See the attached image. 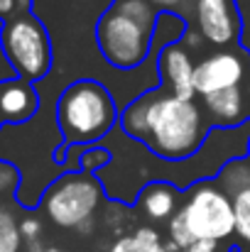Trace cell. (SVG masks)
Segmentation results:
<instances>
[{
	"mask_svg": "<svg viewBox=\"0 0 250 252\" xmlns=\"http://www.w3.org/2000/svg\"><path fill=\"white\" fill-rule=\"evenodd\" d=\"M238 7H241V17H243V39H241V47L250 52V0H238Z\"/></svg>",
	"mask_w": 250,
	"mask_h": 252,
	"instance_id": "cell-21",
	"label": "cell"
},
{
	"mask_svg": "<svg viewBox=\"0 0 250 252\" xmlns=\"http://www.w3.org/2000/svg\"><path fill=\"white\" fill-rule=\"evenodd\" d=\"M106 196L108 193L96 174L71 169L47 186L39 203L54 225L88 233L93 228V216Z\"/></svg>",
	"mask_w": 250,
	"mask_h": 252,
	"instance_id": "cell-4",
	"label": "cell"
},
{
	"mask_svg": "<svg viewBox=\"0 0 250 252\" xmlns=\"http://www.w3.org/2000/svg\"><path fill=\"white\" fill-rule=\"evenodd\" d=\"M214 181H216V184L231 196V201H233L238 193H243V191L250 189V159L243 157V159L228 162L226 167L216 174Z\"/></svg>",
	"mask_w": 250,
	"mask_h": 252,
	"instance_id": "cell-14",
	"label": "cell"
},
{
	"mask_svg": "<svg viewBox=\"0 0 250 252\" xmlns=\"http://www.w3.org/2000/svg\"><path fill=\"white\" fill-rule=\"evenodd\" d=\"M15 196H0V252H20L22 233L20 218L15 216Z\"/></svg>",
	"mask_w": 250,
	"mask_h": 252,
	"instance_id": "cell-13",
	"label": "cell"
},
{
	"mask_svg": "<svg viewBox=\"0 0 250 252\" xmlns=\"http://www.w3.org/2000/svg\"><path fill=\"white\" fill-rule=\"evenodd\" d=\"M44 252H62V250H57V248H49V250H44Z\"/></svg>",
	"mask_w": 250,
	"mask_h": 252,
	"instance_id": "cell-24",
	"label": "cell"
},
{
	"mask_svg": "<svg viewBox=\"0 0 250 252\" xmlns=\"http://www.w3.org/2000/svg\"><path fill=\"white\" fill-rule=\"evenodd\" d=\"M39 108V93L35 84L12 76L0 81V120L2 125H22L35 118Z\"/></svg>",
	"mask_w": 250,
	"mask_h": 252,
	"instance_id": "cell-10",
	"label": "cell"
},
{
	"mask_svg": "<svg viewBox=\"0 0 250 252\" xmlns=\"http://www.w3.org/2000/svg\"><path fill=\"white\" fill-rule=\"evenodd\" d=\"M32 5V0H0V17L10 20L20 12H27Z\"/></svg>",
	"mask_w": 250,
	"mask_h": 252,
	"instance_id": "cell-20",
	"label": "cell"
},
{
	"mask_svg": "<svg viewBox=\"0 0 250 252\" xmlns=\"http://www.w3.org/2000/svg\"><path fill=\"white\" fill-rule=\"evenodd\" d=\"M248 98H250V88H248ZM248 120H250V108H248Z\"/></svg>",
	"mask_w": 250,
	"mask_h": 252,
	"instance_id": "cell-25",
	"label": "cell"
},
{
	"mask_svg": "<svg viewBox=\"0 0 250 252\" xmlns=\"http://www.w3.org/2000/svg\"><path fill=\"white\" fill-rule=\"evenodd\" d=\"M233 216H236V233L250 245V189L233 198Z\"/></svg>",
	"mask_w": 250,
	"mask_h": 252,
	"instance_id": "cell-17",
	"label": "cell"
},
{
	"mask_svg": "<svg viewBox=\"0 0 250 252\" xmlns=\"http://www.w3.org/2000/svg\"><path fill=\"white\" fill-rule=\"evenodd\" d=\"M0 49L12 66L15 76L35 84L44 79L52 69V39L47 27L32 10L20 12L2 22Z\"/></svg>",
	"mask_w": 250,
	"mask_h": 252,
	"instance_id": "cell-5",
	"label": "cell"
},
{
	"mask_svg": "<svg viewBox=\"0 0 250 252\" xmlns=\"http://www.w3.org/2000/svg\"><path fill=\"white\" fill-rule=\"evenodd\" d=\"M113 162V155L108 147L103 145H93V147H86L81 155H79V169L86 174H98Z\"/></svg>",
	"mask_w": 250,
	"mask_h": 252,
	"instance_id": "cell-16",
	"label": "cell"
},
{
	"mask_svg": "<svg viewBox=\"0 0 250 252\" xmlns=\"http://www.w3.org/2000/svg\"><path fill=\"white\" fill-rule=\"evenodd\" d=\"M194 62L191 54L184 44L174 42L167 44L165 49L157 54V76L160 86L167 93L184 98V100H194L196 91H194Z\"/></svg>",
	"mask_w": 250,
	"mask_h": 252,
	"instance_id": "cell-9",
	"label": "cell"
},
{
	"mask_svg": "<svg viewBox=\"0 0 250 252\" xmlns=\"http://www.w3.org/2000/svg\"><path fill=\"white\" fill-rule=\"evenodd\" d=\"M17 189H20L17 167L0 159V196H17Z\"/></svg>",
	"mask_w": 250,
	"mask_h": 252,
	"instance_id": "cell-18",
	"label": "cell"
},
{
	"mask_svg": "<svg viewBox=\"0 0 250 252\" xmlns=\"http://www.w3.org/2000/svg\"><path fill=\"white\" fill-rule=\"evenodd\" d=\"M216 248H218V243H214V240H196L186 252H216Z\"/></svg>",
	"mask_w": 250,
	"mask_h": 252,
	"instance_id": "cell-23",
	"label": "cell"
},
{
	"mask_svg": "<svg viewBox=\"0 0 250 252\" xmlns=\"http://www.w3.org/2000/svg\"><path fill=\"white\" fill-rule=\"evenodd\" d=\"M160 10L147 0H113L96 22L101 57L120 71L140 69L155 47Z\"/></svg>",
	"mask_w": 250,
	"mask_h": 252,
	"instance_id": "cell-3",
	"label": "cell"
},
{
	"mask_svg": "<svg viewBox=\"0 0 250 252\" xmlns=\"http://www.w3.org/2000/svg\"><path fill=\"white\" fill-rule=\"evenodd\" d=\"M194 22L204 44L211 47H241L243 17L238 0H194Z\"/></svg>",
	"mask_w": 250,
	"mask_h": 252,
	"instance_id": "cell-7",
	"label": "cell"
},
{
	"mask_svg": "<svg viewBox=\"0 0 250 252\" xmlns=\"http://www.w3.org/2000/svg\"><path fill=\"white\" fill-rule=\"evenodd\" d=\"M108 252H167L165 243L157 230L152 228H138L133 235L118 238Z\"/></svg>",
	"mask_w": 250,
	"mask_h": 252,
	"instance_id": "cell-15",
	"label": "cell"
},
{
	"mask_svg": "<svg viewBox=\"0 0 250 252\" xmlns=\"http://www.w3.org/2000/svg\"><path fill=\"white\" fill-rule=\"evenodd\" d=\"M201 103H204V110L209 113V123L214 127H238V125L248 123V103H246L243 86L204 95Z\"/></svg>",
	"mask_w": 250,
	"mask_h": 252,
	"instance_id": "cell-11",
	"label": "cell"
},
{
	"mask_svg": "<svg viewBox=\"0 0 250 252\" xmlns=\"http://www.w3.org/2000/svg\"><path fill=\"white\" fill-rule=\"evenodd\" d=\"M189 235L196 240H226L236 233V216L231 196L216 181H199L186 198V203L177 211Z\"/></svg>",
	"mask_w": 250,
	"mask_h": 252,
	"instance_id": "cell-6",
	"label": "cell"
},
{
	"mask_svg": "<svg viewBox=\"0 0 250 252\" xmlns=\"http://www.w3.org/2000/svg\"><path fill=\"white\" fill-rule=\"evenodd\" d=\"M179 44H184V47H189V49H196V47H201V44H204V39H201V34H199V32H194V27L189 25Z\"/></svg>",
	"mask_w": 250,
	"mask_h": 252,
	"instance_id": "cell-22",
	"label": "cell"
},
{
	"mask_svg": "<svg viewBox=\"0 0 250 252\" xmlns=\"http://www.w3.org/2000/svg\"><path fill=\"white\" fill-rule=\"evenodd\" d=\"M0 127H2V120H0Z\"/></svg>",
	"mask_w": 250,
	"mask_h": 252,
	"instance_id": "cell-26",
	"label": "cell"
},
{
	"mask_svg": "<svg viewBox=\"0 0 250 252\" xmlns=\"http://www.w3.org/2000/svg\"><path fill=\"white\" fill-rule=\"evenodd\" d=\"M143 95L147 113L140 145L165 162H184L199 155L214 127L209 118H204V108L196 100L167 93L162 86L150 88Z\"/></svg>",
	"mask_w": 250,
	"mask_h": 252,
	"instance_id": "cell-1",
	"label": "cell"
},
{
	"mask_svg": "<svg viewBox=\"0 0 250 252\" xmlns=\"http://www.w3.org/2000/svg\"><path fill=\"white\" fill-rule=\"evenodd\" d=\"M177 203H179V189H174L172 184H165V181L147 184L138 196V206L145 211V216L150 220L174 218Z\"/></svg>",
	"mask_w": 250,
	"mask_h": 252,
	"instance_id": "cell-12",
	"label": "cell"
},
{
	"mask_svg": "<svg viewBox=\"0 0 250 252\" xmlns=\"http://www.w3.org/2000/svg\"><path fill=\"white\" fill-rule=\"evenodd\" d=\"M120 120L113 93L96 79L69 84L57 100V125L62 147L54 152L57 164H67V150L101 145Z\"/></svg>",
	"mask_w": 250,
	"mask_h": 252,
	"instance_id": "cell-2",
	"label": "cell"
},
{
	"mask_svg": "<svg viewBox=\"0 0 250 252\" xmlns=\"http://www.w3.org/2000/svg\"><path fill=\"white\" fill-rule=\"evenodd\" d=\"M152 7H157L160 12H174L181 17L184 10H191L194 12V0H147Z\"/></svg>",
	"mask_w": 250,
	"mask_h": 252,
	"instance_id": "cell-19",
	"label": "cell"
},
{
	"mask_svg": "<svg viewBox=\"0 0 250 252\" xmlns=\"http://www.w3.org/2000/svg\"><path fill=\"white\" fill-rule=\"evenodd\" d=\"M250 74L248 49H221L216 54L204 57L194 66V91L196 95H211L218 91H228L243 86Z\"/></svg>",
	"mask_w": 250,
	"mask_h": 252,
	"instance_id": "cell-8",
	"label": "cell"
},
{
	"mask_svg": "<svg viewBox=\"0 0 250 252\" xmlns=\"http://www.w3.org/2000/svg\"><path fill=\"white\" fill-rule=\"evenodd\" d=\"M248 159H250V155H248Z\"/></svg>",
	"mask_w": 250,
	"mask_h": 252,
	"instance_id": "cell-27",
	"label": "cell"
}]
</instances>
